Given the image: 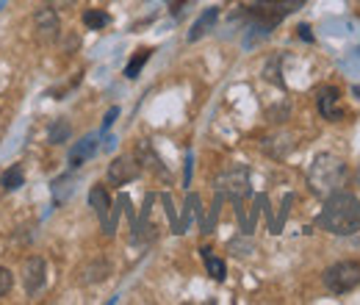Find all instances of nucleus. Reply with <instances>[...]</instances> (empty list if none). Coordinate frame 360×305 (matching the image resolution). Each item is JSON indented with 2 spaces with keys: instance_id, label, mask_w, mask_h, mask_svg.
Returning <instances> with one entry per match:
<instances>
[{
  "instance_id": "nucleus-17",
  "label": "nucleus",
  "mask_w": 360,
  "mask_h": 305,
  "mask_svg": "<svg viewBox=\"0 0 360 305\" xmlns=\"http://www.w3.org/2000/svg\"><path fill=\"white\" fill-rule=\"evenodd\" d=\"M108 23H111V17H108L105 11H100V8L84 11V25H86L89 31H100V28H105Z\"/></svg>"
},
{
  "instance_id": "nucleus-10",
  "label": "nucleus",
  "mask_w": 360,
  "mask_h": 305,
  "mask_svg": "<svg viewBox=\"0 0 360 305\" xmlns=\"http://www.w3.org/2000/svg\"><path fill=\"white\" fill-rule=\"evenodd\" d=\"M97 153V136L89 133V136H84L81 142H75V147L70 150V167L72 170H78L81 164H86L91 156Z\"/></svg>"
},
{
  "instance_id": "nucleus-24",
  "label": "nucleus",
  "mask_w": 360,
  "mask_h": 305,
  "mask_svg": "<svg viewBox=\"0 0 360 305\" xmlns=\"http://www.w3.org/2000/svg\"><path fill=\"white\" fill-rule=\"evenodd\" d=\"M297 31H300V37H302L305 42H314V34H311V28H308V25H300Z\"/></svg>"
},
{
  "instance_id": "nucleus-16",
  "label": "nucleus",
  "mask_w": 360,
  "mask_h": 305,
  "mask_svg": "<svg viewBox=\"0 0 360 305\" xmlns=\"http://www.w3.org/2000/svg\"><path fill=\"white\" fill-rule=\"evenodd\" d=\"M25 183V173H22V164H14L3 173V189L6 192H17L20 186Z\"/></svg>"
},
{
  "instance_id": "nucleus-15",
  "label": "nucleus",
  "mask_w": 360,
  "mask_h": 305,
  "mask_svg": "<svg viewBox=\"0 0 360 305\" xmlns=\"http://www.w3.org/2000/svg\"><path fill=\"white\" fill-rule=\"evenodd\" d=\"M150 56H153V50L150 47H141V50H136V56L128 61V67H125V78H139V73H141V67L150 61Z\"/></svg>"
},
{
  "instance_id": "nucleus-1",
  "label": "nucleus",
  "mask_w": 360,
  "mask_h": 305,
  "mask_svg": "<svg viewBox=\"0 0 360 305\" xmlns=\"http://www.w3.org/2000/svg\"><path fill=\"white\" fill-rule=\"evenodd\" d=\"M319 225L327 233L335 236H349L360 228V200L355 194L338 192L324 200V211L319 214Z\"/></svg>"
},
{
  "instance_id": "nucleus-13",
  "label": "nucleus",
  "mask_w": 360,
  "mask_h": 305,
  "mask_svg": "<svg viewBox=\"0 0 360 305\" xmlns=\"http://www.w3.org/2000/svg\"><path fill=\"white\" fill-rule=\"evenodd\" d=\"M217 183H219V189H225L230 194H244L247 186H250V183H247V170H238V167L225 173Z\"/></svg>"
},
{
  "instance_id": "nucleus-23",
  "label": "nucleus",
  "mask_w": 360,
  "mask_h": 305,
  "mask_svg": "<svg viewBox=\"0 0 360 305\" xmlns=\"http://www.w3.org/2000/svg\"><path fill=\"white\" fill-rule=\"evenodd\" d=\"M45 3H47V6H53V8L58 11V8H72L78 0H45Z\"/></svg>"
},
{
  "instance_id": "nucleus-7",
  "label": "nucleus",
  "mask_w": 360,
  "mask_h": 305,
  "mask_svg": "<svg viewBox=\"0 0 360 305\" xmlns=\"http://www.w3.org/2000/svg\"><path fill=\"white\" fill-rule=\"evenodd\" d=\"M316 106H319V114L330 123H338L344 120V106H341V92L335 87H321L316 94Z\"/></svg>"
},
{
  "instance_id": "nucleus-4",
  "label": "nucleus",
  "mask_w": 360,
  "mask_h": 305,
  "mask_svg": "<svg viewBox=\"0 0 360 305\" xmlns=\"http://www.w3.org/2000/svg\"><path fill=\"white\" fill-rule=\"evenodd\" d=\"M324 286L333 294H347L360 286V263L358 261H338L327 266L324 272Z\"/></svg>"
},
{
  "instance_id": "nucleus-21",
  "label": "nucleus",
  "mask_w": 360,
  "mask_h": 305,
  "mask_svg": "<svg viewBox=\"0 0 360 305\" xmlns=\"http://www.w3.org/2000/svg\"><path fill=\"white\" fill-rule=\"evenodd\" d=\"M11 286H14V275H11V269L0 266V297H6V294L11 292Z\"/></svg>"
},
{
  "instance_id": "nucleus-8",
  "label": "nucleus",
  "mask_w": 360,
  "mask_h": 305,
  "mask_svg": "<svg viewBox=\"0 0 360 305\" xmlns=\"http://www.w3.org/2000/svg\"><path fill=\"white\" fill-rule=\"evenodd\" d=\"M47 280V266L39 256H28L22 261V286L28 294H39Z\"/></svg>"
},
{
  "instance_id": "nucleus-14",
  "label": "nucleus",
  "mask_w": 360,
  "mask_h": 305,
  "mask_svg": "<svg viewBox=\"0 0 360 305\" xmlns=\"http://www.w3.org/2000/svg\"><path fill=\"white\" fill-rule=\"evenodd\" d=\"M89 206L100 214V219L108 217V208H111V200H108V192L105 186H91L89 192Z\"/></svg>"
},
{
  "instance_id": "nucleus-18",
  "label": "nucleus",
  "mask_w": 360,
  "mask_h": 305,
  "mask_svg": "<svg viewBox=\"0 0 360 305\" xmlns=\"http://www.w3.org/2000/svg\"><path fill=\"white\" fill-rule=\"evenodd\" d=\"M202 259H205V269H208V275L214 278V280H225V261L222 259H214L211 256V250H202Z\"/></svg>"
},
{
  "instance_id": "nucleus-22",
  "label": "nucleus",
  "mask_w": 360,
  "mask_h": 305,
  "mask_svg": "<svg viewBox=\"0 0 360 305\" xmlns=\"http://www.w3.org/2000/svg\"><path fill=\"white\" fill-rule=\"evenodd\" d=\"M120 117V108L114 106V108H108V114H105V120H103V131H108L111 125H114V120Z\"/></svg>"
},
{
  "instance_id": "nucleus-11",
  "label": "nucleus",
  "mask_w": 360,
  "mask_h": 305,
  "mask_svg": "<svg viewBox=\"0 0 360 305\" xmlns=\"http://www.w3.org/2000/svg\"><path fill=\"white\" fill-rule=\"evenodd\" d=\"M108 275H111V263L105 261V259H97V261L84 263V269L78 272V280H81L84 286H91V283L105 280Z\"/></svg>"
},
{
  "instance_id": "nucleus-3",
  "label": "nucleus",
  "mask_w": 360,
  "mask_h": 305,
  "mask_svg": "<svg viewBox=\"0 0 360 305\" xmlns=\"http://www.w3.org/2000/svg\"><path fill=\"white\" fill-rule=\"evenodd\" d=\"M305 3H308V0H255L252 8H250V14H252L255 23H261V25H266V28H274L283 17L300 11Z\"/></svg>"
},
{
  "instance_id": "nucleus-19",
  "label": "nucleus",
  "mask_w": 360,
  "mask_h": 305,
  "mask_svg": "<svg viewBox=\"0 0 360 305\" xmlns=\"http://www.w3.org/2000/svg\"><path fill=\"white\" fill-rule=\"evenodd\" d=\"M70 133H72V128H70L67 120H56L53 128H50V144H64L70 139Z\"/></svg>"
},
{
  "instance_id": "nucleus-2",
  "label": "nucleus",
  "mask_w": 360,
  "mask_h": 305,
  "mask_svg": "<svg viewBox=\"0 0 360 305\" xmlns=\"http://www.w3.org/2000/svg\"><path fill=\"white\" fill-rule=\"evenodd\" d=\"M349 180V170L347 164L338 158V156H330V153H321L316 156L311 170H308V186L316 197L327 200L333 194H338Z\"/></svg>"
},
{
  "instance_id": "nucleus-25",
  "label": "nucleus",
  "mask_w": 360,
  "mask_h": 305,
  "mask_svg": "<svg viewBox=\"0 0 360 305\" xmlns=\"http://www.w3.org/2000/svg\"><path fill=\"white\" fill-rule=\"evenodd\" d=\"M352 92H355V94H358V97H360V87H355V89H352Z\"/></svg>"
},
{
  "instance_id": "nucleus-12",
  "label": "nucleus",
  "mask_w": 360,
  "mask_h": 305,
  "mask_svg": "<svg viewBox=\"0 0 360 305\" xmlns=\"http://www.w3.org/2000/svg\"><path fill=\"white\" fill-rule=\"evenodd\" d=\"M217 20H219V8H217V6H214V8H205V11L197 17V23L191 25V31H188V42H200L208 31H214Z\"/></svg>"
},
{
  "instance_id": "nucleus-9",
  "label": "nucleus",
  "mask_w": 360,
  "mask_h": 305,
  "mask_svg": "<svg viewBox=\"0 0 360 305\" xmlns=\"http://www.w3.org/2000/svg\"><path fill=\"white\" fill-rule=\"evenodd\" d=\"M261 147H264L269 156H274V158H283V156H288V153L294 150V136L285 131L271 133V136H266V139L261 142Z\"/></svg>"
},
{
  "instance_id": "nucleus-6",
  "label": "nucleus",
  "mask_w": 360,
  "mask_h": 305,
  "mask_svg": "<svg viewBox=\"0 0 360 305\" xmlns=\"http://www.w3.org/2000/svg\"><path fill=\"white\" fill-rule=\"evenodd\" d=\"M141 175V164H139V158L134 156H117L111 164H108V183H114V186H125V183H131Z\"/></svg>"
},
{
  "instance_id": "nucleus-20",
  "label": "nucleus",
  "mask_w": 360,
  "mask_h": 305,
  "mask_svg": "<svg viewBox=\"0 0 360 305\" xmlns=\"http://www.w3.org/2000/svg\"><path fill=\"white\" fill-rule=\"evenodd\" d=\"M70 183H72V178H70V175H61V178L53 183V197H56V200H64V197L70 194V189H72Z\"/></svg>"
},
{
  "instance_id": "nucleus-5",
  "label": "nucleus",
  "mask_w": 360,
  "mask_h": 305,
  "mask_svg": "<svg viewBox=\"0 0 360 305\" xmlns=\"http://www.w3.org/2000/svg\"><path fill=\"white\" fill-rule=\"evenodd\" d=\"M34 37H37L39 44H53L61 37V20H58L53 6L34 11Z\"/></svg>"
}]
</instances>
